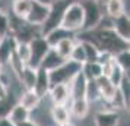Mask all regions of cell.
I'll use <instances>...</instances> for the list:
<instances>
[{"label":"cell","mask_w":130,"mask_h":126,"mask_svg":"<svg viewBox=\"0 0 130 126\" xmlns=\"http://www.w3.org/2000/svg\"><path fill=\"white\" fill-rule=\"evenodd\" d=\"M80 72L83 73V76L88 79H96L102 76V67L98 62H86L83 63L80 67Z\"/></svg>","instance_id":"cell-20"},{"label":"cell","mask_w":130,"mask_h":126,"mask_svg":"<svg viewBox=\"0 0 130 126\" xmlns=\"http://www.w3.org/2000/svg\"><path fill=\"white\" fill-rule=\"evenodd\" d=\"M80 5L83 7V28L82 31H91L96 28V25L100 24L101 18L104 16V13L101 10L100 2L96 0H82Z\"/></svg>","instance_id":"cell-5"},{"label":"cell","mask_w":130,"mask_h":126,"mask_svg":"<svg viewBox=\"0 0 130 126\" xmlns=\"http://www.w3.org/2000/svg\"><path fill=\"white\" fill-rule=\"evenodd\" d=\"M118 122H120V113L111 108L100 110L94 116L95 126H118Z\"/></svg>","instance_id":"cell-8"},{"label":"cell","mask_w":130,"mask_h":126,"mask_svg":"<svg viewBox=\"0 0 130 126\" xmlns=\"http://www.w3.org/2000/svg\"><path fill=\"white\" fill-rule=\"evenodd\" d=\"M35 76H37V69L25 66L22 73H21V76H19V81L24 84L25 90H32L34 84H35Z\"/></svg>","instance_id":"cell-24"},{"label":"cell","mask_w":130,"mask_h":126,"mask_svg":"<svg viewBox=\"0 0 130 126\" xmlns=\"http://www.w3.org/2000/svg\"><path fill=\"white\" fill-rule=\"evenodd\" d=\"M66 60H63L60 57L59 54L54 51V48H50L47 51V54L44 56V59L41 60V63H40V67L44 69V71H47V72H51L54 71L56 67H59L60 65H63Z\"/></svg>","instance_id":"cell-16"},{"label":"cell","mask_w":130,"mask_h":126,"mask_svg":"<svg viewBox=\"0 0 130 126\" xmlns=\"http://www.w3.org/2000/svg\"><path fill=\"white\" fill-rule=\"evenodd\" d=\"M28 44H29V48H31V59H29V63L26 66L32 67V69H38L41 60L44 59V56L47 54V51L51 47L48 46V43L45 41V38L41 35L34 37Z\"/></svg>","instance_id":"cell-6"},{"label":"cell","mask_w":130,"mask_h":126,"mask_svg":"<svg viewBox=\"0 0 130 126\" xmlns=\"http://www.w3.org/2000/svg\"><path fill=\"white\" fill-rule=\"evenodd\" d=\"M7 87H5V85L2 84V81H0V100H5L7 97Z\"/></svg>","instance_id":"cell-33"},{"label":"cell","mask_w":130,"mask_h":126,"mask_svg":"<svg viewBox=\"0 0 130 126\" xmlns=\"http://www.w3.org/2000/svg\"><path fill=\"white\" fill-rule=\"evenodd\" d=\"M29 117H31V111L26 110L25 107H22L18 103L13 106L12 110H10L9 114L6 116V119L9 120L13 126H18V125H21V123L26 122V120H29Z\"/></svg>","instance_id":"cell-14"},{"label":"cell","mask_w":130,"mask_h":126,"mask_svg":"<svg viewBox=\"0 0 130 126\" xmlns=\"http://www.w3.org/2000/svg\"><path fill=\"white\" fill-rule=\"evenodd\" d=\"M86 82H88V79L83 76V73L80 71L73 76V79L67 84L69 85V91H70V101L72 100H77V98H85Z\"/></svg>","instance_id":"cell-9"},{"label":"cell","mask_w":130,"mask_h":126,"mask_svg":"<svg viewBox=\"0 0 130 126\" xmlns=\"http://www.w3.org/2000/svg\"><path fill=\"white\" fill-rule=\"evenodd\" d=\"M50 87H51V85H50L48 72L44 71V69H41V67H38V69H37V76H35V84H34L32 91L42 100V98L48 94Z\"/></svg>","instance_id":"cell-10"},{"label":"cell","mask_w":130,"mask_h":126,"mask_svg":"<svg viewBox=\"0 0 130 126\" xmlns=\"http://www.w3.org/2000/svg\"><path fill=\"white\" fill-rule=\"evenodd\" d=\"M50 114H51L53 122L57 126L64 125L67 122H70V119H72L70 111H69V108L66 107L64 104H53V107L50 110Z\"/></svg>","instance_id":"cell-15"},{"label":"cell","mask_w":130,"mask_h":126,"mask_svg":"<svg viewBox=\"0 0 130 126\" xmlns=\"http://www.w3.org/2000/svg\"><path fill=\"white\" fill-rule=\"evenodd\" d=\"M72 2H75V0H56V2H53L50 5V12H48L47 19L40 26V34H41V37H45L48 32H51L53 30L59 28L66 7L69 6Z\"/></svg>","instance_id":"cell-3"},{"label":"cell","mask_w":130,"mask_h":126,"mask_svg":"<svg viewBox=\"0 0 130 126\" xmlns=\"http://www.w3.org/2000/svg\"><path fill=\"white\" fill-rule=\"evenodd\" d=\"M40 2H42V3H45V5H51L53 2H56V0H40Z\"/></svg>","instance_id":"cell-35"},{"label":"cell","mask_w":130,"mask_h":126,"mask_svg":"<svg viewBox=\"0 0 130 126\" xmlns=\"http://www.w3.org/2000/svg\"><path fill=\"white\" fill-rule=\"evenodd\" d=\"M112 30L120 38H123L124 41H130V19L129 15L124 13L118 18L112 19Z\"/></svg>","instance_id":"cell-13"},{"label":"cell","mask_w":130,"mask_h":126,"mask_svg":"<svg viewBox=\"0 0 130 126\" xmlns=\"http://www.w3.org/2000/svg\"><path fill=\"white\" fill-rule=\"evenodd\" d=\"M29 9H31V0H13L12 10L15 18L25 21L28 13H29Z\"/></svg>","instance_id":"cell-22"},{"label":"cell","mask_w":130,"mask_h":126,"mask_svg":"<svg viewBox=\"0 0 130 126\" xmlns=\"http://www.w3.org/2000/svg\"><path fill=\"white\" fill-rule=\"evenodd\" d=\"M10 34V24H9V15L0 10V40L6 38Z\"/></svg>","instance_id":"cell-32"},{"label":"cell","mask_w":130,"mask_h":126,"mask_svg":"<svg viewBox=\"0 0 130 126\" xmlns=\"http://www.w3.org/2000/svg\"><path fill=\"white\" fill-rule=\"evenodd\" d=\"M70 37H75V34H72V32H69V31L63 30L61 26H59V28L53 30L51 32H48L44 38H45V41L48 43V46L53 47V46H56L59 41L64 40V38H70Z\"/></svg>","instance_id":"cell-21"},{"label":"cell","mask_w":130,"mask_h":126,"mask_svg":"<svg viewBox=\"0 0 130 126\" xmlns=\"http://www.w3.org/2000/svg\"><path fill=\"white\" fill-rule=\"evenodd\" d=\"M75 43H76V38H75V37H70V38H64V40L59 41L56 46H53L51 48H54V51L59 54L63 60H69Z\"/></svg>","instance_id":"cell-19"},{"label":"cell","mask_w":130,"mask_h":126,"mask_svg":"<svg viewBox=\"0 0 130 126\" xmlns=\"http://www.w3.org/2000/svg\"><path fill=\"white\" fill-rule=\"evenodd\" d=\"M80 65H77L72 60H66L63 65L56 67L54 71L48 72L50 78V85H57V84H69L73 76L80 71Z\"/></svg>","instance_id":"cell-4"},{"label":"cell","mask_w":130,"mask_h":126,"mask_svg":"<svg viewBox=\"0 0 130 126\" xmlns=\"http://www.w3.org/2000/svg\"><path fill=\"white\" fill-rule=\"evenodd\" d=\"M15 53H16V56L19 57V60L24 63L25 66L29 63L31 48H29V44H28V43H18L16 47H15Z\"/></svg>","instance_id":"cell-27"},{"label":"cell","mask_w":130,"mask_h":126,"mask_svg":"<svg viewBox=\"0 0 130 126\" xmlns=\"http://www.w3.org/2000/svg\"><path fill=\"white\" fill-rule=\"evenodd\" d=\"M85 98L86 101L91 104V103H95L101 100V95H100V90H98V85L95 82V79H89L86 82V90H85Z\"/></svg>","instance_id":"cell-25"},{"label":"cell","mask_w":130,"mask_h":126,"mask_svg":"<svg viewBox=\"0 0 130 126\" xmlns=\"http://www.w3.org/2000/svg\"><path fill=\"white\" fill-rule=\"evenodd\" d=\"M114 62H116V60H114ZM124 75H129V73L123 72V69L116 63L114 67H112V71L110 72V75H108V79H110V82H111L114 87H118L120 82H121V79L124 78Z\"/></svg>","instance_id":"cell-31"},{"label":"cell","mask_w":130,"mask_h":126,"mask_svg":"<svg viewBox=\"0 0 130 126\" xmlns=\"http://www.w3.org/2000/svg\"><path fill=\"white\" fill-rule=\"evenodd\" d=\"M18 126H38V125L29 119V120H26V122H24V123H21V125H18Z\"/></svg>","instance_id":"cell-34"},{"label":"cell","mask_w":130,"mask_h":126,"mask_svg":"<svg viewBox=\"0 0 130 126\" xmlns=\"http://www.w3.org/2000/svg\"><path fill=\"white\" fill-rule=\"evenodd\" d=\"M76 40L92 43L100 51L111 56L129 48V41L120 38L112 28H94L91 31H80Z\"/></svg>","instance_id":"cell-1"},{"label":"cell","mask_w":130,"mask_h":126,"mask_svg":"<svg viewBox=\"0 0 130 126\" xmlns=\"http://www.w3.org/2000/svg\"><path fill=\"white\" fill-rule=\"evenodd\" d=\"M69 60L75 62V63L80 65V66H82L83 63H86V56H85V50H83L82 43L79 41V40H76V43H75V46H73V50H72Z\"/></svg>","instance_id":"cell-26"},{"label":"cell","mask_w":130,"mask_h":126,"mask_svg":"<svg viewBox=\"0 0 130 126\" xmlns=\"http://www.w3.org/2000/svg\"><path fill=\"white\" fill-rule=\"evenodd\" d=\"M83 46V50H85V56H86V62H98L100 59V54L101 51L95 47L92 43L88 41H80Z\"/></svg>","instance_id":"cell-30"},{"label":"cell","mask_w":130,"mask_h":126,"mask_svg":"<svg viewBox=\"0 0 130 126\" xmlns=\"http://www.w3.org/2000/svg\"><path fill=\"white\" fill-rule=\"evenodd\" d=\"M120 94L123 97L124 100V104H126V110H129V104H130V79H129V75H124V78L121 79L120 85L117 87Z\"/></svg>","instance_id":"cell-29"},{"label":"cell","mask_w":130,"mask_h":126,"mask_svg":"<svg viewBox=\"0 0 130 126\" xmlns=\"http://www.w3.org/2000/svg\"><path fill=\"white\" fill-rule=\"evenodd\" d=\"M61 126H76V125H75V123L70 120V122H67V123H64V125H61Z\"/></svg>","instance_id":"cell-36"},{"label":"cell","mask_w":130,"mask_h":126,"mask_svg":"<svg viewBox=\"0 0 130 126\" xmlns=\"http://www.w3.org/2000/svg\"><path fill=\"white\" fill-rule=\"evenodd\" d=\"M48 12H50V5H45L40 0H31V9L25 22L32 26H41L47 19Z\"/></svg>","instance_id":"cell-7"},{"label":"cell","mask_w":130,"mask_h":126,"mask_svg":"<svg viewBox=\"0 0 130 126\" xmlns=\"http://www.w3.org/2000/svg\"><path fill=\"white\" fill-rule=\"evenodd\" d=\"M47 95H50L53 104H64L70 100V91L67 84H57L51 85Z\"/></svg>","instance_id":"cell-11"},{"label":"cell","mask_w":130,"mask_h":126,"mask_svg":"<svg viewBox=\"0 0 130 126\" xmlns=\"http://www.w3.org/2000/svg\"><path fill=\"white\" fill-rule=\"evenodd\" d=\"M70 116L76 117V119L82 120L85 119L89 113V103L86 98H77V100H72L70 101Z\"/></svg>","instance_id":"cell-17"},{"label":"cell","mask_w":130,"mask_h":126,"mask_svg":"<svg viewBox=\"0 0 130 126\" xmlns=\"http://www.w3.org/2000/svg\"><path fill=\"white\" fill-rule=\"evenodd\" d=\"M40 103H41V98L37 95L34 91L32 90H25L24 92L21 94V97H19L18 104H21V106L25 107L26 110L32 111V110H35V108L40 106Z\"/></svg>","instance_id":"cell-18"},{"label":"cell","mask_w":130,"mask_h":126,"mask_svg":"<svg viewBox=\"0 0 130 126\" xmlns=\"http://www.w3.org/2000/svg\"><path fill=\"white\" fill-rule=\"evenodd\" d=\"M105 10H107V15L108 18H118L124 15V2L123 0H107V6H105Z\"/></svg>","instance_id":"cell-23"},{"label":"cell","mask_w":130,"mask_h":126,"mask_svg":"<svg viewBox=\"0 0 130 126\" xmlns=\"http://www.w3.org/2000/svg\"><path fill=\"white\" fill-rule=\"evenodd\" d=\"M95 82L98 85V90H100V95H101V100L105 103V104H110L116 92H117V87L110 82V79L105 78V76H100V78L95 79Z\"/></svg>","instance_id":"cell-12"},{"label":"cell","mask_w":130,"mask_h":126,"mask_svg":"<svg viewBox=\"0 0 130 126\" xmlns=\"http://www.w3.org/2000/svg\"><path fill=\"white\" fill-rule=\"evenodd\" d=\"M60 26L63 30L69 31L72 34L80 32L83 28V7L80 5V2H72L69 6L66 7L63 18L60 22Z\"/></svg>","instance_id":"cell-2"},{"label":"cell","mask_w":130,"mask_h":126,"mask_svg":"<svg viewBox=\"0 0 130 126\" xmlns=\"http://www.w3.org/2000/svg\"><path fill=\"white\" fill-rule=\"evenodd\" d=\"M114 60H116V63H117L118 66L123 69V72L129 73V71H130V51H129V48L127 50H123V51H120L117 54H114Z\"/></svg>","instance_id":"cell-28"},{"label":"cell","mask_w":130,"mask_h":126,"mask_svg":"<svg viewBox=\"0 0 130 126\" xmlns=\"http://www.w3.org/2000/svg\"><path fill=\"white\" fill-rule=\"evenodd\" d=\"M96 2H98V0H96Z\"/></svg>","instance_id":"cell-38"},{"label":"cell","mask_w":130,"mask_h":126,"mask_svg":"<svg viewBox=\"0 0 130 126\" xmlns=\"http://www.w3.org/2000/svg\"><path fill=\"white\" fill-rule=\"evenodd\" d=\"M3 71V63H2V60H0V72Z\"/></svg>","instance_id":"cell-37"}]
</instances>
